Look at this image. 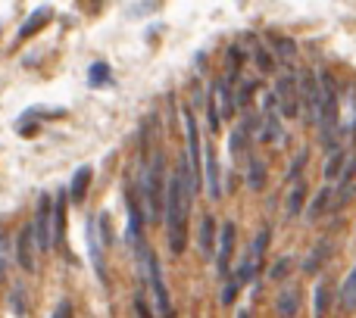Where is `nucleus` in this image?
<instances>
[{"mask_svg": "<svg viewBox=\"0 0 356 318\" xmlns=\"http://www.w3.org/2000/svg\"><path fill=\"white\" fill-rule=\"evenodd\" d=\"M200 187L194 175H191L188 153H181L172 178L166 181V203H163V219H166V234H169V250L175 256H181L188 246V212H191V200L194 190Z\"/></svg>", "mask_w": 356, "mask_h": 318, "instance_id": "f257e3e1", "label": "nucleus"}, {"mask_svg": "<svg viewBox=\"0 0 356 318\" xmlns=\"http://www.w3.org/2000/svg\"><path fill=\"white\" fill-rule=\"evenodd\" d=\"M163 150H154L141 165V178H138V187L144 196V219L150 225L163 221V203H166V181H163Z\"/></svg>", "mask_w": 356, "mask_h": 318, "instance_id": "f03ea898", "label": "nucleus"}, {"mask_svg": "<svg viewBox=\"0 0 356 318\" xmlns=\"http://www.w3.org/2000/svg\"><path fill=\"white\" fill-rule=\"evenodd\" d=\"M319 112H316V128H319L322 147L332 150L341 128V103H338V81L332 72H319Z\"/></svg>", "mask_w": 356, "mask_h": 318, "instance_id": "7ed1b4c3", "label": "nucleus"}, {"mask_svg": "<svg viewBox=\"0 0 356 318\" xmlns=\"http://www.w3.org/2000/svg\"><path fill=\"white\" fill-rule=\"evenodd\" d=\"M138 284L150 287L156 312L172 315V303H169V290H166V281H163V269L156 262V253L147 244H141V240H138Z\"/></svg>", "mask_w": 356, "mask_h": 318, "instance_id": "20e7f679", "label": "nucleus"}, {"mask_svg": "<svg viewBox=\"0 0 356 318\" xmlns=\"http://www.w3.org/2000/svg\"><path fill=\"white\" fill-rule=\"evenodd\" d=\"M266 246H269V228H263V231L253 237L250 250H247V256L241 259V269L234 271V278H238V284L244 287L247 281H253V278L259 275V269H263V256H266Z\"/></svg>", "mask_w": 356, "mask_h": 318, "instance_id": "39448f33", "label": "nucleus"}, {"mask_svg": "<svg viewBox=\"0 0 356 318\" xmlns=\"http://www.w3.org/2000/svg\"><path fill=\"white\" fill-rule=\"evenodd\" d=\"M50 209H54V200H50L47 194H41V196H38L35 221H31V234H35L38 253L54 250V234H50Z\"/></svg>", "mask_w": 356, "mask_h": 318, "instance_id": "423d86ee", "label": "nucleus"}, {"mask_svg": "<svg viewBox=\"0 0 356 318\" xmlns=\"http://www.w3.org/2000/svg\"><path fill=\"white\" fill-rule=\"evenodd\" d=\"M272 97H275V106H278V112H282V116L294 119L297 110H300V103H297V78H294V75H282V78L275 81Z\"/></svg>", "mask_w": 356, "mask_h": 318, "instance_id": "0eeeda50", "label": "nucleus"}, {"mask_svg": "<svg viewBox=\"0 0 356 318\" xmlns=\"http://www.w3.org/2000/svg\"><path fill=\"white\" fill-rule=\"evenodd\" d=\"M297 103L303 106L307 119L316 122V112H319V78L313 72H300V78H297Z\"/></svg>", "mask_w": 356, "mask_h": 318, "instance_id": "6e6552de", "label": "nucleus"}, {"mask_svg": "<svg viewBox=\"0 0 356 318\" xmlns=\"http://www.w3.org/2000/svg\"><path fill=\"white\" fill-rule=\"evenodd\" d=\"M257 137H259V141H269V144H282V141H284V125H282V112H278V106H275V97H272V94H269V100H266L263 125H259Z\"/></svg>", "mask_w": 356, "mask_h": 318, "instance_id": "1a4fd4ad", "label": "nucleus"}, {"mask_svg": "<svg viewBox=\"0 0 356 318\" xmlns=\"http://www.w3.org/2000/svg\"><path fill=\"white\" fill-rule=\"evenodd\" d=\"M234 234H238L234 221H225V225L219 228V234H216V271H219V275H228L232 253H234Z\"/></svg>", "mask_w": 356, "mask_h": 318, "instance_id": "9d476101", "label": "nucleus"}, {"mask_svg": "<svg viewBox=\"0 0 356 318\" xmlns=\"http://www.w3.org/2000/svg\"><path fill=\"white\" fill-rule=\"evenodd\" d=\"M181 122H184V135H188V165H191V175L200 181V128H197V119L191 110L181 112Z\"/></svg>", "mask_w": 356, "mask_h": 318, "instance_id": "9b49d317", "label": "nucleus"}, {"mask_svg": "<svg viewBox=\"0 0 356 318\" xmlns=\"http://www.w3.org/2000/svg\"><path fill=\"white\" fill-rule=\"evenodd\" d=\"M200 169H203V187H207V196L209 200H219L222 184H219V162H216L213 144H207V150L200 153Z\"/></svg>", "mask_w": 356, "mask_h": 318, "instance_id": "f8f14e48", "label": "nucleus"}, {"mask_svg": "<svg viewBox=\"0 0 356 318\" xmlns=\"http://www.w3.org/2000/svg\"><path fill=\"white\" fill-rule=\"evenodd\" d=\"M85 237H88V253H91V265H94V271H97V278L106 284L104 240H100V231H97V219H88V221H85Z\"/></svg>", "mask_w": 356, "mask_h": 318, "instance_id": "ddd939ff", "label": "nucleus"}, {"mask_svg": "<svg viewBox=\"0 0 356 318\" xmlns=\"http://www.w3.org/2000/svg\"><path fill=\"white\" fill-rule=\"evenodd\" d=\"M35 234H31V225L19 228V237H16V259L22 265V271H35Z\"/></svg>", "mask_w": 356, "mask_h": 318, "instance_id": "4468645a", "label": "nucleus"}, {"mask_svg": "<svg viewBox=\"0 0 356 318\" xmlns=\"http://www.w3.org/2000/svg\"><path fill=\"white\" fill-rule=\"evenodd\" d=\"M250 128H253V116L244 110V119L234 125L232 137H228V153H232L234 159L247 156V137H250Z\"/></svg>", "mask_w": 356, "mask_h": 318, "instance_id": "2eb2a0df", "label": "nucleus"}, {"mask_svg": "<svg viewBox=\"0 0 356 318\" xmlns=\"http://www.w3.org/2000/svg\"><path fill=\"white\" fill-rule=\"evenodd\" d=\"M303 203H307V181H291V190H288V200H284V219H297L303 212Z\"/></svg>", "mask_w": 356, "mask_h": 318, "instance_id": "dca6fc26", "label": "nucleus"}, {"mask_svg": "<svg viewBox=\"0 0 356 318\" xmlns=\"http://www.w3.org/2000/svg\"><path fill=\"white\" fill-rule=\"evenodd\" d=\"M332 256V237H319V244H316V250L309 253L307 259H303V271L307 275H316V271H322V265H325V259Z\"/></svg>", "mask_w": 356, "mask_h": 318, "instance_id": "f3484780", "label": "nucleus"}, {"mask_svg": "<svg viewBox=\"0 0 356 318\" xmlns=\"http://www.w3.org/2000/svg\"><path fill=\"white\" fill-rule=\"evenodd\" d=\"M91 165H81L79 171L72 175V184H69V200L72 203H85L88 196V187H91Z\"/></svg>", "mask_w": 356, "mask_h": 318, "instance_id": "a211bd4d", "label": "nucleus"}, {"mask_svg": "<svg viewBox=\"0 0 356 318\" xmlns=\"http://www.w3.org/2000/svg\"><path fill=\"white\" fill-rule=\"evenodd\" d=\"M328 206H332V187L325 184V187L316 190L313 200L307 203V221H319L322 215H325V209H328Z\"/></svg>", "mask_w": 356, "mask_h": 318, "instance_id": "6ab92c4d", "label": "nucleus"}, {"mask_svg": "<svg viewBox=\"0 0 356 318\" xmlns=\"http://www.w3.org/2000/svg\"><path fill=\"white\" fill-rule=\"evenodd\" d=\"M297 312H300V290L284 287L275 300V315H297Z\"/></svg>", "mask_w": 356, "mask_h": 318, "instance_id": "aec40b11", "label": "nucleus"}, {"mask_svg": "<svg viewBox=\"0 0 356 318\" xmlns=\"http://www.w3.org/2000/svg\"><path fill=\"white\" fill-rule=\"evenodd\" d=\"M213 240H216V221L213 215H203L200 219V231H197V246H200L203 256H213Z\"/></svg>", "mask_w": 356, "mask_h": 318, "instance_id": "412c9836", "label": "nucleus"}, {"mask_svg": "<svg viewBox=\"0 0 356 318\" xmlns=\"http://www.w3.org/2000/svg\"><path fill=\"white\" fill-rule=\"evenodd\" d=\"M50 16H54V12H50V6H41V10H35V12L29 16V22H25L22 28H19V41H25V37L38 35V31H41L44 25L50 22Z\"/></svg>", "mask_w": 356, "mask_h": 318, "instance_id": "4be33fe9", "label": "nucleus"}, {"mask_svg": "<svg viewBox=\"0 0 356 318\" xmlns=\"http://www.w3.org/2000/svg\"><path fill=\"white\" fill-rule=\"evenodd\" d=\"M341 169H344V153L332 147V150H328V159H325V169H322V175H325V184L338 181Z\"/></svg>", "mask_w": 356, "mask_h": 318, "instance_id": "5701e85b", "label": "nucleus"}, {"mask_svg": "<svg viewBox=\"0 0 356 318\" xmlns=\"http://www.w3.org/2000/svg\"><path fill=\"white\" fill-rule=\"evenodd\" d=\"M328 303H332V281H319V287L313 294V315H325Z\"/></svg>", "mask_w": 356, "mask_h": 318, "instance_id": "b1692460", "label": "nucleus"}, {"mask_svg": "<svg viewBox=\"0 0 356 318\" xmlns=\"http://www.w3.org/2000/svg\"><path fill=\"white\" fill-rule=\"evenodd\" d=\"M110 81H113V72L106 62H94V66L88 69V85L91 87H104V85H110Z\"/></svg>", "mask_w": 356, "mask_h": 318, "instance_id": "393cba45", "label": "nucleus"}, {"mask_svg": "<svg viewBox=\"0 0 356 318\" xmlns=\"http://www.w3.org/2000/svg\"><path fill=\"white\" fill-rule=\"evenodd\" d=\"M263 184H266V165L259 159H250V165H247V187L263 190Z\"/></svg>", "mask_w": 356, "mask_h": 318, "instance_id": "a878e982", "label": "nucleus"}, {"mask_svg": "<svg viewBox=\"0 0 356 318\" xmlns=\"http://www.w3.org/2000/svg\"><path fill=\"white\" fill-rule=\"evenodd\" d=\"M341 306L344 309H356V265H353V271L347 275V281H344V287H341Z\"/></svg>", "mask_w": 356, "mask_h": 318, "instance_id": "bb28decb", "label": "nucleus"}, {"mask_svg": "<svg viewBox=\"0 0 356 318\" xmlns=\"http://www.w3.org/2000/svg\"><path fill=\"white\" fill-rule=\"evenodd\" d=\"M272 50H275L282 60H297V44L291 41V37H272Z\"/></svg>", "mask_w": 356, "mask_h": 318, "instance_id": "cd10ccee", "label": "nucleus"}, {"mask_svg": "<svg viewBox=\"0 0 356 318\" xmlns=\"http://www.w3.org/2000/svg\"><path fill=\"white\" fill-rule=\"evenodd\" d=\"M253 60H257V69H259L263 75L275 72V56H272V50H269V47H263V44H259L257 53H253Z\"/></svg>", "mask_w": 356, "mask_h": 318, "instance_id": "c85d7f7f", "label": "nucleus"}, {"mask_svg": "<svg viewBox=\"0 0 356 318\" xmlns=\"http://www.w3.org/2000/svg\"><path fill=\"white\" fill-rule=\"evenodd\" d=\"M207 122H209V131H219V125H222V112H219V100H216V94L209 97V103H207Z\"/></svg>", "mask_w": 356, "mask_h": 318, "instance_id": "c756f323", "label": "nucleus"}, {"mask_svg": "<svg viewBox=\"0 0 356 318\" xmlns=\"http://www.w3.org/2000/svg\"><path fill=\"white\" fill-rule=\"evenodd\" d=\"M253 94H257V81H247V85L241 87L238 100H234V106H238V110H250V100H253Z\"/></svg>", "mask_w": 356, "mask_h": 318, "instance_id": "7c9ffc66", "label": "nucleus"}, {"mask_svg": "<svg viewBox=\"0 0 356 318\" xmlns=\"http://www.w3.org/2000/svg\"><path fill=\"white\" fill-rule=\"evenodd\" d=\"M6 269H10V240L0 234V281L6 278Z\"/></svg>", "mask_w": 356, "mask_h": 318, "instance_id": "2f4dec72", "label": "nucleus"}, {"mask_svg": "<svg viewBox=\"0 0 356 318\" xmlns=\"http://www.w3.org/2000/svg\"><path fill=\"white\" fill-rule=\"evenodd\" d=\"M291 265H294V262H291L288 256H284V259H278V262L272 265L269 278H272V281H282V278H284V275H288V271H291Z\"/></svg>", "mask_w": 356, "mask_h": 318, "instance_id": "473e14b6", "label": "nucleus"}, {"mask_svg": "<svg viewBox=\"0 0 356 318\" xmlns=\"http://www.w3.org/2000/svg\"><path fill=\"white\" fill-rule=\"evenodd\" d=\"M303 165H307V150L303 153H297V159L291 162V171H288V181H297V178L303 175Z\"/></svg>", "mask_w": 356, "mask_h": 318, "instance_id": "72a5a7b5", "label": "nucleus"}, {"mask_svg": "<svg viewBox=\"0 0 356 318\" xmlns=\"http://www.w3.org/2000/svg\"><path fill=\"white\" fill-rule=\"evenodd\" d=\"M238 290H241L238 278H232V281L225 284V294H222V303H225V306H232V303H234V296H238Z\"/></svg>", "mask_w": 356, "mask_h": 318, "instance_id": "f704fd0d", "label": "nucleus"}, {"mask_svg": "<svg viewBox=\"0 0 356 318\" xmlns=\"http://www.w3.org/2000/svg\"><path fill=\"white\" fill-rule=\"evenodd\" d=\"M10 306H13V312L16 315H25V303H22V287H13V296H10Z\"/></svg>", "mask_w": 356, "mask_h": 318, "instance_id": "c9c22d12", "label": "nucleus"}, {"mask_svg": "<svg viewBox=\"0 0 356 318\" xmlns=\"http://www.w3.org/2000/svg\"><path fill=\"white\" fill-rule=\"evenodd\" d=\"M69 312H72V303H66V300H63L60 306L54 309V315H56V318H63V315H69Z\"/></svg>", "mask_w": 356, "mask_h": 318, "instance_id": "e433bc0d", "label": "nucleus"}]
</instances>
